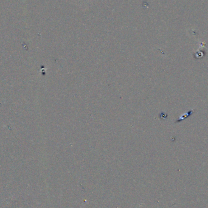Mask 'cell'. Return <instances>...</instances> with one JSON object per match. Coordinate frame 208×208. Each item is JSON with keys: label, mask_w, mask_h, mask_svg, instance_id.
Instances as JSON below:
<instances>
[{"label": "cell", "mask_w": 208, "mask_h": 208, "mask_svg": "<svg viewBox=\"0 0 208 208\" xmlns=\"http://www.w3.org/2000/svg\"><path fill=\"white\" fill-rule=\"evenodd\" d=\"M192 113H193V111H189V112H188L187 114H186V115H185V116L184 115V116H182V117L180 118V119L179 121H178L177 122H179V121L180 122V121H181L182 120V119H185V118H186V117H188L189 116H190V115H191Z\"/></svg>", "instance_id": "obj_1"}]
</instances>
